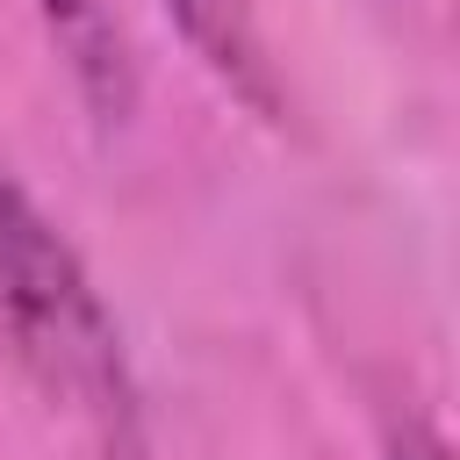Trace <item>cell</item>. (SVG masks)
<instances>
[{
    "mask_svg": "<svg viewBox=\"0 0 460 460\" xmlns=\"http://www.w3.org/2000/svg\"><path fill=\"white\" fill-rule=\"evenodd\" d=\"M0 359L79 438L86 460H151L144 388L115 309L72 237L0 165Z\"/></svg>",
    "mask_w": 460,
    "mask_h": 460,
    "instance_id": "cell-1",
    "label": "cell"
},
{
    "mask_svg": "<svg viewBox=\"0 0 460 460\" xmlns=\"http://www.w3.org/2000/svg\"><path fill=\"white\" fill-rule=\"evenodd\" d=\"M165 22L180 29V43L201 58V72L237 101L252 108L259 122H288V86H280V65L266 50V29H259V0H158Z\"/></svg>",
    "mask_w": 460,
    "mask_h": 460,
    "instance_id": "cell-2",
    "label": "cell"
},
{
    "mask_svg": "<svg viewBox=\"0 0 460 460\" xmlns=\"http://www.w3.org/2000/svg\"><path fill=\"white\" fill-rule=\"evenodd\" d=\"M79 101L93 122H129L137 108V43L122 29V7L115 0H36Z\"/></svg>",
    "mask_w": 460,
    "mask_h": 460,
    "instance_id": "cell-3",
    "label": "cell"
},
{
    "mask_svg": "<svg viewBox=\"0 0 460 460\" xmlns=\"http://www.w3.org/2000/svg\"><path fill=\"white\" fill-rule=\"evenodd\" d=\"M388 460H453V453H446V438H438L424 417H402V424L388 431Z\"/></svg>",
    "mask_w": 460,
    "mask_h": 460,
    "instance_id": "cell-4",
    "label": "cell"
}]
</instances>
